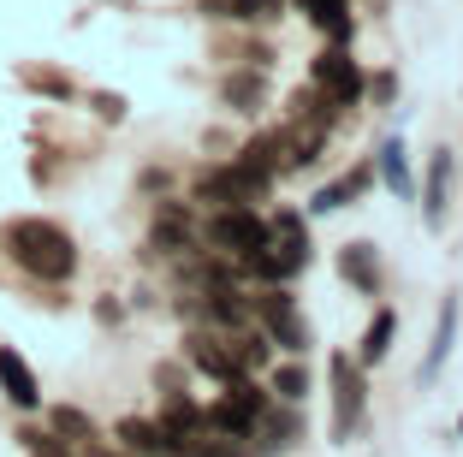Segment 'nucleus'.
I'll use <instances>...</instances> for the list:
<instances>
[{
  "mask_svg": "<svg viewBox=\"0 0 463 457\" xmlns=\"http://www.w3.org/2000/svg\"><path fill=\"white\" fill-rule=\"evenodd\" d=\"M119 445L137 457H173V440H166L161 422H143V416H125L119 422Z\"/></svg>",
  "mask_w": 463,
  "mask_h": 457,
  "instance_id": "obj_15",
  "label": "nucleus"
},
{
  "mask_svg": "<svg viewBox=\"0 0 463 457\" xmlns=\"http://www.w3.org/2000/svg\"><path fill=\"white\" fill-rule=\"evenodd\" d=\"M273 392L286 404H298V398H309V368H298V363H286V368H273Z\"/></svg>",
  "mask_w": 463,
  "mask_h": 457,
  "instance_id": "obj_22",
  "label": "nucleus"
},
{
  "mask_svg": "<svg viewBox=\"0 0 463 457\" xmlns=\"http://www.w3.org/2000/svg\"><path fill=\"white\" fill-rule=\"evenodd\" d=\"M220 18H238V24H273L286 18V0H214Z\"/></svg>",
  "mask_w": 463,
  "mask_h": 457,
  "instance_id": "obj_18",
  "label": "nucleus"
},
{
  "mask_svg": "<svg viewBox=\"0 0 463 457\" xmlns=\"http://www.w3.org/2000/svg\"><path fill=\"white\" fill-rule=\"evenodd\" d=\"M451 178H458V155L451 148H434L428 155V178H422V220L428 226H446V214H451Z\"/></svg>",
  "mask_w": 463,
  "mask_h": 457,
  "instance_id": "obj_8",
  "label": "nucleus"
},
{
  "mask_svg": "<svg viewBox=\"0 0 463 457\" xmlns=\"http://www.w3.org/2000/svg\"><path fill=\"white\" fill-rule=\"evenodd\" d=\"M451 345H458V297L439 303V321H434V345L422 357V380H439V368L451 363Z\"/></svg>",
  "mask_w": 463,
  "mask_h": 457,
  "instance_id": "obj_14",
  "label": "nucleus"
},
{
  "mask_svg": "<svg viewBox=\"0 0 463 457\" xmlns=\"http://www.w3.org/2000/svg\"><path fill=\"white\" fill-rule=\"evenodd\" d=\"M54 428L71 433V440H96V428H90V416H83V410H54Z\"/></svg>",
  "mask_w": 463,
  "mask_h": 457,
  "instance_id": "obj_24",
  "label": "nucleus"
},
{
  "mask_svg": "<svg viewBox=\"0 0 463 457\" xmlns=\"http://www.w3.org/2000/svg\"><path fill=\"white\" fill-rule=\"evenodd\" d=\"M0 243H6V256H13L18 268L42 285H60V280L78 273V243H71L54 220H13V226L0 232Z\"/></svg>",
  "mask_w": 463,
  "mask_h": 457,
  "instance_id": "obj_1",
  "label": "nucleus"
},
{
  "mask_svg": "<svg viewBox=\"0 0 463 457\" xmlns=\"http://www.w3.org/2000/svg\"><path fill=\"white\" fill-rule=\"evenodd\" d=\"M191 220H184V208H173V202H166L161 208V220H155V250H161V256H191Z\"/></svg>",
  "mask_w": 463,
  "mask_h": 457,
  "instance_id": "obj_16",
  "label": "nucleus"
},
{
  "mask_svg": "<svg viewBox=\"0 0 463 457\" xmlns=\"http://www.w3.org/2000/svg\"><path fill=\"white\" fill-rule=\"evenodd\" d=\"M368 185H374V161H363V167H351V173H339L333 185H321L309 196V214H333V208H345L351 196H363Z\"/></svg>",
  "mask_w": 463,
  "mask_h": 457,
  "instance_id": "obj_12",
  "label": "nucleus"
},
{
  "mask_svg": "<svg viewBox=\"0 0 463 457\" xmlns=\"http://www.w3.org/2000/svg\"><path fill=\"white\" fill-rule=\"evenodd\" d=\"M208 243H214L220 256H256L261 243H268V220L250 214V208H220L214 220H208Z\"/></svg>",
  "mask_w": 463,
  "mask_h": 457,
  "instance_id": "obj_6",
  "label": "nucleus"
},
{
  "mask_svg": "<svg viewBox=\"0 0 463 457\" xmlns=\"http://www.w3.org/2000/svg\"><path fill=\"white\" fill-rule=\"evenodd\" d=\"M458 428H463V422H458Z\"/></svg>",
  "mask_w": 463,
  "mask_h": 457,
  "instance_id": "obj_27",
  "label": "nucleus"
},
{
  "mask_svg": "<svg viewBox=\"0 0 463 457\" xmlns=\"http://www.w3.org/2000/svg\"><path fill=\"white\" fill-rule=\"evenodd\" d=\"M24 445L36 457H66V445H60V433H24Z\"/></svg>",
  "mask_w": 463,
  "mask_h": 457,
  "instance_id": "obj_25",
  "label": "nucleus"
},
{
  "mask_svg": "<svg viewBox=\"0 0 463 457\" xmlns=\"http://www.w3.org/2000/svg\"><path fill=\"white\" fill-rule=\"evenodd\" d=\"M125 457H137V452H125Z\"/></svg>",
  "mask_w": 463,
  "mask_h": 457,
  "instance_id": "obj_26",
  "label": "nucleus"
},
{
  "mask_svg": "<svg viewBox=\"0 0 463 457\" xmlns=\"http://www.w3.org/2000/svg\"><path fill=\"white\" fill-rule=\"evenodd\" d=\"M184 357H191V363L203 368V375H214L220 386L244 375V363H238V350H232L226 338H214V333H191V338H184Z\"/></svg>",
  "mask_w": 463,
  "mask_h": 457,
  "instance_id": "obj_9",
  "label": "nucleus"
},
{
  "mask_svg": "<svg viewBox=\"0 0 463 457\" xmlns=\"http://www.w3.org/2000/svg\"><path fill=\"white\" fill-rule=\"evenodd\" d=\"M256 315H261V333H268L279 350H291V357L309 350V327H303V315H298V297H286L279 285H273V291L256 303Z\"/></svg>",
  "mask_w": 463,
  "mask_h": 457,
  "instance_id": "obj_7",
  "label": "nucleus"
},
{
  "mask_svg": "<svg viewBox=\"0 0 463 457\" xmlns=\"http://www.w3.org/2000/svg\"><path fill=\"white\" fill-rule=\"evenodd\" d=\"M392 333H398V315L392 309H374V321H368V333H363V363H386Z\"/></svg>",
  "mask_w": 463,
  "mask_h": 457,
  "instance_id": "obj_20",
  "label": "nucleus"
},
{
  "mask_svg": "<svg viewBox=\"0 0 463 457\" xmlns=\"http://www.w3.org/2000/svg\"><path fill=\"white\" fill-rule=\"evenodd\" d=\"M374 167H381V178H386L392 196H416V185H410V155H404L398 137H386V143L374 148Z\"/></svg>",
  "mask_w": 463,
  "mask_h": 457,
  "instance_id": "obj_17",
  "label": "nucleus"
},
{
  "mask_svg": "<svg viewBox=\"0 0 463 457\" xmlns=\"http://www.w3.org/2000/svg\"><path fill=\"white\" fill-rule=\"evenodd\" d=\"M250 433H261L256 452H268V457H273V452H286V445H298V422H291V416H273V410H261Z\"/></svg>",
  "mask_w": 463,
  "mask_h": 457,
  "instance_id": "obj_19",
  "label": "nucleus"
},
{
  "mask_svg": "<svg viewBox=\"0 0 463 457\" xmlns=\"http://www.w3.org/2000/svg\"><path fill=\"white\" fill-rule=\"evenodd\" d=\"M303 268H309V232H303V214L279 208V214L268 220V243L250 256V273L268 280V285H291Z\"/></svg>",
  "mask_w": 463,
  "mask_h": 457,
  "instance_id": "obj_2",
  "label": "nucleus"
},
{
  "mask_svg": "<svg viewBox=\"0 0 463 457\" xmlns=\"http://www.w3.org/2000/svg\"><path fill=\"white\" fill-rule=\"evenodd\" d=\"M309 83H315V90H327L333 101H339V108H356V101H363V90H368L363 66L351 60V48H345V42H327V48L315 54Z\"/></svg>",
  "mask_w": 463,
  "mask_h": 457,
  "instance_id": "obj_4",
  "label": "nucleus"
},
{
  "mask_svg": "<svg viewBox=\"0 0 463 457\" xmlns=\"http://www.w3.org/2000/svg\"><path fill=\"white\" fill-rule=\"evenodd\" d=\"M232 350H238L244 375H256V368L268 363V338H261V333H238V338H232Z\"/></svg>",
  "mask_w": 463,
  "mask_h": 457,
  "instance_id": "obj_23",
  "label": "nucleus"
},
{
  "mask_svg": "<svg viewBox=\"0 0 463 457\" xmlns=\"http://www.w3.org/2000/svg\"><path fill=\"white\" fill-rule=\"evenodd\" d=\"M226 101H232V113H256L268 101V83L261 78H226Z\"/></svg>",
  "mask_w": 463,
  "mask_h": 457,
  "instance_id": "obj_21",
  "label": "nucleus"
},
{
  "mask_svg": "<svg viewBox=\"0 0 463 457\" xmlns=\"http://www.w3.org/2000/svg\"><path fill=\"white\" fill-rule=\"evenodd\" d=\"M339 280L356 285L363 297H381V256H374V243H345L339 250Z\"/></svg>",
  "mask_w": 463,
  "mask_h": 457,
  "instance_id": "obj_11",
  "label": "nucleus"
},
{
  "mask_svg": "<svg viewBox=\"0 0 463 457\" xmlns=\"http://www.w3.org/2000/svg\"><path fill=\"white\" fill-rule=\"evenodd\" d=\"M327 375H333V440H356V428H363V368L351 363V357H327Z\"/></svg>",
  "mask_w": 463,
  "mask_h": 457,
  "instance_id": "obj_5",
  "label": "nucleus"
},
{
  "mask_svg": "<svg viewBox=\"0 0 463 457\" xmlns=\"http://www.w3.org/2000/svg\"><path fill=\"white\" fill-rule=\"evenodd\" d=\"M0 392H6L18 410H42V380L13 345H0Z\"/></svg>",
  "mask_w": 463,
  "mask_h": 457,
  "instance_id": "obj_10",
  "label": "nucleus"
},
{
  "mask_svg": "<svg viewBox=\"0 0 463 457\" xmlns=\"http://www.w3.org/2000/svg\"><path fill=\"white\" fill-rule=\"evenodd\" d=\"M298 13H309L315 18V30L327 42H345L351 48V36H356V24H351V0H291Z\"/></svg>",
  "mask_w": 463,
  "mask_h": 457,
  "instance_id": "obj_13",
  "label": "nucleus"
},
{
  "mask_svg": "<svg viewBox=\"0 0 463 457\" xmlns=\"http://www.w3.org/2000/svg\"><path fill=\"white\" fill-rule=\"evenodd\" d=\"M261 410H268V392H261L250 375H238V380H226L220 404L208 410V428H214V433H226V440H244V433L256 428V416H261Z\"/></svg>",
  "mask_w": 463,
  "mask_h": 457,
  "instance_id": "obj_3",
  "label": "nucleus"
}]
</instances>
